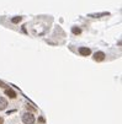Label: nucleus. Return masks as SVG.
<instances>
[{
	"label": "nucleus",
	"mask_w": 122,
	"mask_h": 124,
	"mask_svg": "<svg viewBox=\"0 0 122 124\" xmlns=\"http://www.w3.org/2000/svg\"><path fill=\"white\" fill-rule=\"evenodd\" d=\"M4 93H5V96H8L10 100H15V98L17 97V92L14 90V88H11V87L5 88V90H4Z\"/></svg>",
	"instance_id": "2"
},
{
	"label": "nucleus",
	"mask_w": 122,
	"mask_h": 124,
	"mask_svg": "<svg viewBox=\"0 0 122 124\" xmlns=\"http://www.w3.org/2000/svg\"><path fill=\"white\" fill-rule=\"evenodd\" d=\"M79 53H80L81 55H84V57H88V55H90L91 50H90V48H88V47H80V48H79Z\"/></svg>",
	"instance_id": "4"
},
{
	"label": "nucleus",
	"mask_w": 122,
	"mask_h": 124,
	"mask_svg": "<svg viewBox=\"0 0 122 124\" xmlns=\"http://www.w3.org/2000/svg\"><path fill=\"white\" fill-rule=\"evenodd\" d=\"M0 124H4V118L0 116Z\"/></svg>",
	"instance_id": "11"
},
{
	"label": "nucleus",
	"mask_w": 122,
	"mask_h": 124,
	"mask_svg": "<svg viewBox=\"0 0 122 124\" xmlns=\"http://www.w3.org/2000/svg\"><path fill=\"white\" fill-rule=\"evenodd\" d=\"M21 119H22V123H24V124H33L35 122H36L35 114L28 113V112H25V113L21 116Z\"/></svg>",
	"instance_id": "1"
},
{
	"label": "nucleus",
	"mask_w": 122,
	"mask_h": 124,
	"mask_svg": "<svg viewBox=\"0 0 122 124\" xmlns=\"http://www.w3.org/2000/svg\"><path fill=\"white\" fill-rule=\"evenodd\" d=\"M104 59H105V53L96 52L95 54H94V60H95V62H102Z\"/></svg>",
	"instance_id": "3"
},
{
	"label": "nucleus",
	"mask_w": 122,
	"mask_h": 124,
	"mask_svg": "<svg viewBox=\"0 0 122 124\" xmlns=\"http://www.w3.org/2000/svg\"><path fill=\"white\" fill-rule=\"evenodd\" d=\"M6 108H8V101H6V98L0 96V111H5Z\"/></svg>",
	"instance_id": "6"
},
{
	"label": "nucleus",
	"mask_w": 122,
	"mask_h": 124,
	"mask_svg": "<svg viewBox=\"0 0 122 124\" xmlns=\"http://www.w3.org/2000/svg\"><path fill=\"white\" fill-rule=\"evenodd\" d=\"M25 108H26V112H28V113H32V114H35L37 112V108L35 107L33 104H31V103H27L26 106H25Z\"/></svg>",
	"instance_id": "5"
},
{
	"label": "nucleus",
	"mask_w": 122,
	"mask_h": 124,
	"mask_svg": "<svg viewBox=\"0 0 122 124\" xmlns=\"http://www.w3.org/2000/svg\"><path fill=\"white\" fill-rule=\"evenodd\" d=\"M37 122H38L40 124H44V123H46V119H44V118H43V117L41 116V117H38V119H37Z\"/></svg>",
	"instance_id": "9"
},
{
	"label": "nucleus",
	"mask_w": 122,
	"mask_h": 124,
	"mask_svg": "<svg viewBox=\"0 0 122 124\" xmlns=\"http://www.w3.org/2000/svg\"><path fill=\"white\" fill-rule=\"evenodd\" d=\"M21 20H22V17H21V16H17V17H14V19H11V22H14V23H19Z\"/></svg>",
	"instance_id": "7"
},
{
	"label": "nucleus",
	"mask_w": 122,
	"mask_h": 124,
	"mask_svg": "<svg viewBox=\"0 0 122 124\" xmlns=\"http://www.w3.org/2000/svg\"><path fill=\"white\" fill-rule=\"evenodd\" d=\"M72 32H73L74 34H80V33H81V30H80L79 27H73V28H72Z\"/></svg>",
	"instance_id": "8"
},
{
	"label": "nucleus",
	"mask_w": 122,
	"mask_h": 124,
	"mask_svg": "<svg viewBox=\"0 0 122 124\" xmlns=\"http://www.w3.org/2000/svg\"><path fill=\"white\" fill-rule=\"evenodd\" d=\"M0 87H1V88H4V90H5V88H8L9 86L4 82V81H1V80H0Z\"/></svg>",
	"instance_id": "10"
}]
</instances>
